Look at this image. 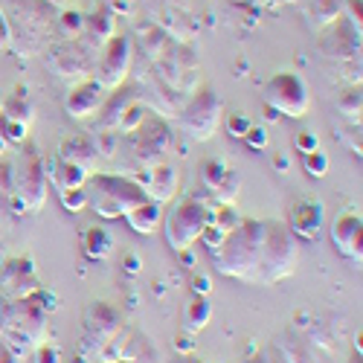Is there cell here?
Listing matches in <instances>:
<instances>
[{
	"instance_id": "cell-1",
	"label": "cell",
	"mask_w": 363,
	"mask_h": 363,
	"mask_svg": "<svg viewBox=\"0 0 363 363\" xmlns=\"http://www.w3.org/2000/svg\"><path fill=\"white\" fill-rule=\"evenodd\" d=\"M6 21L12 26V47L21 55L44 52L55 41L58 9L47 0H6Z\"/></svg>"
},
{
	"instance_id": "cell-2",
	"label": "cell",
	"mask_w": 363,
	"mask_h": 363,
	"mask_svg": "<svg viewBox=\"0 0 363 363\" xmlns=\"http://www.w3.org/2000/svg\"><path fill=\"white\" fill-rule=\"evenodd\" d=\"M47 340V311L38 306L35 294L26 299L0 296V343L18 357L38 349Z\"/></svg>"
},
{
	"instance_id": "cell-3",
	"label": "cell",
	"mask_w": 363,
	"mask_h": 363,
	"mask_svg": "<svg viewBox=\"0 0 363 363\" xmlns=\"http://www.w3.org/2000/svg\"><path fill=\"white\" fill-rule=\"evenodd\" d=\"M262 233H264V221L245 218L224 235V241L213 250V264L221 277L238 279V282H253V270H256L259 247H262Z\"/></svg>"
},
{
	"instance_id": "cell-4",
	"label": "cell",
	"mask_w": 363,
	"mask_h": 363,
	"mask_svg": "<svg viewBox=\"0 0 363 363\" xmlns=\"http://www.w3.org/2000/svg\"><path fill=\"white\" fill-rule=\"evenodd\" d=\"M299 264V245L296 235L288 230L285 221L267 218L264 233H262V247H259V262L253 270V282L259 285H274L288 279Z\"/></svg>"
},
{
	"instance_id": "cell-5",
	"label": "cell",
	"mask_w": 363,
	"mask_h": 363,
	"mask_svg": "<svg viewBox=\"0 0 363 363\" xmlns=\"http://www.w3.org/2000/svg\"><path fill=\"white\" fill-rule=\"evenodd\" d=\"M87 206H94V213L102 218H123L131 209L148 201L140 180L125 177V174H90L87 177Z\"/></svg>"
},
{
	"instance_id": "cell-6",
	"label": "cell",
	"mask_w": 363,
	"mask_h": 363,
	"mask_svg": "<svg viewBox=\"0 0 363 363\" xmlns=\"http://www.w3.org/2000/svg\"><path fill=\"white\" fill-rule=\"evenodd\" d=\"M317 35H320L317 52L325 62V67L331 73L340 70L337 82L360 84V33H354V29L349 26V21L340 18Z\"/></svg>"
},
{
	"instance_id": "cell-7",
	"label": "cell",
	"mask_w": 363,
	"mask_h": 363,
	"mask_svg": "<svg viewBox=\"0 0 363 363\" xmlns=\"http://www.w3.org/2000/svg\"><path fill=\"white\" fill-rule=\"evenodd\" d=\"M125 140H128L125 145H128L134 166L143 172L155 169L160 163H169L174 155V131L166 123V116H160L155 111H151L131 134H125Z\"/></svg>"
},
{
	"instance_id": "cell-8",
	"label": "cell",
	"mask_w": 363,
	"mask_h": 363,
	"mask_svg": "<svg viewBox=\"0 0 363 363\" xmlns=\"http://www.w3.org/2000/svg\"><path fill=\"white\" fill-rule=\"evenodd\" d=\"M224 116V102L213 87H198L192 96H186V102L177 111V125L192 143H206L213 140V134L221 125Z\"/></svg>"
},
{
	"instance_id": "cell-9",
	"label": "cell",
	"mask_w": 363,
	"mask_h": 363,
	"mask_svg": "<svg viewBox=\"0 0 363 363\" xmlns=\"http://www.w3.org/2000/svg\"><path fill=\"white\" fill-rule=\"evenodd\" d=\"M99 50L90 47L82 35L79 38H55L44 50V62L52 76L67 79V82H84L94 79Z\"/></svg>"
},
{
	"instance_id": "cell-10",
	"label": "cell",
	"mask_w": 363,
	"mask_h": 363,
	"mask_svg": "<svg viewBox=\"0 0 363 363\" xmlns=\"http://www.w3.org/2000/svg\"><path fill=\"white\" fill-rule=\"evenodd\" d=\"M209 221V206L198 198H180L163 216V235L172 250H189L201 238V230Z\"/></svg>"
},
{
	"instance_id": "cell-11",
	"label": "cell",
	"mask_w": 363,
	"mask_h": 363,
	"mask_svg": "<svg viewBox=\"0 0 363 363\" xmlns=\"http://www.w3.org/2000/svg\"><path fill=\"white\" fill-rule=\"evenodd\" d=\"M47 169L44 160L35 155V151H21L18 163H12V192L18 195L23 213H38V209L47 203Z\"/></svg>"
},
{
	"instance_id": "cell-12",
	"label": "cell",
	"mask_w": 363,
	"mask_h": 363,
	"mask_svg": "<svg viewBox=\"0 0 363 363\" xmlns=\"http://www.w3.org/2000/svg\"><path fill=\"white\" fill-rule=\"evenodd\" d=\"M123 325H125V314L119 311L113 302L94 299L84 308V331H82V340H79V352L87 357L99 354Z\"/></svg>"
},
{
	"instance_id": "cell-13",
	"label": "cell",
	"mask_w": 363,
	"mask_h": 363,
	"mask_svg": "<svg viewBox=\"0 0 363 363\" xmlns=\"http://www.w3.org/2000/svg\"><path fill=\"white\" fill-rule=\"evenodd\" d=\"M264 105L288 119H302L311 111V96L302 76L282 70L264 82Z\"/></svg>"
},
{
	"instance_id": "cell-14",
	"label": "cell",
	"mask_w": 363,
	"mask_h": 363,
	"mask_svg": "<svg viewBox=\"0 0 363 363\" xmlns=\"http://www.w3.org/2000/svg\"><path fill=\"white\" fill-rule=\"evenodd\" d=\"M131 65H134V41L128 35H113L99 58H96V70H94V79L105 87V90H113L119 84H125L128 73H131Z\"/></svg>"
},
{
	"instance_id": "cell-15",
	"label": "cell",
	"mask_w": 363,
	"mask_h": 363,
	"mask_svg": "<svg viewBox=\"0 0 363 363\" xmlns=\"http://www.w3.org/2000/svg\"><path fill=\"white\" fill-rule=\"evenodd\" d=\"M41 282L35 277V262L29 256H12L0 267V296L4 299H26L38 294Z\"/></svg>"
},
{
	"instance_id": "cell-16",
	"label": "cell",
	"mask_w": 363,
	"mask_h": 363,
	"mask_svg": "<svg viewBox=\"0 0 363 363\" xmlns=\"http://www.w3.org/2000/svg\"><path fill=\"white\" fill-rule=\"evenodd\" d=\"M105 96H108V90L96 79L76 82L70 87V94L65 96V111H67L70 119H90V116L99 113Z\"/></svg>"
},
{
	"instance_id": "cell-17",
	"label": "cell",
	"mask_w": 363,
	"mask_h": 363,
	"mask_svg": "<svg viewBox=\"0 0 363 363\" xmlns=\"http://www.w3.org/2000/svg\"><path fill=\"white\" fill-rule=\"evenodd\" d=\"M331 245H335L349 262L360 267L363 262V221L357 213H343L335 224H331Z\"/></svg>"
},
{
	"instance_id": "cell-18",
	"label": "cell",
	"mask_w": 363,
	"mask_h": 363,
	"mask_svg": "<svg viewBox=\"0 0 363 363\" xmlns=\"http://www.w3.org/2000/svg\"><path fill=\"white\" fill-rule=\"evenodd\" d=\"M143 189L148 195V201H155V203H169L177 189H180V169L169 160V163H160L155 169H148L145 172V180H143Z\"/></svg>"
},
{
	"instance_id": "cell-19",
	"label": "cell",
	"mask_w": 363,
	"mask_h": 363,
	"mask_svg": "<svg viewBox=\"0 0 363 363\" xmlns=\"http://www.w3.org/2000/svg\"><path fill=\"white\" fill-rule=\"evenodd\" d=\"M288 230L296 235V238H308L314 241L323 230V206L317 201H308V198H302L291 206V213H288Z\"/></svg>"
},
{
	"instance_id": "cell-20",
	"label": "cell",
	"mask_w": 363,
	"mask_h": 363,
	"mask_svg": "<svg viewBox=\"0 0 363 363\" xmlns=\"http://www.w3.org/2000/svg\"><path fill=\"white\" fill-rule=\"evenodd\" d=\"M137 99H140V94H137L134 84H119V87H113V94L105 96V102H102V108H99V123H96L94 131H116L119 116H123L125 108H128L131 102H137Z\"/></svg>"
},
{
	"instance_id": "cell-21",
	"label": "cell",
	"mask_w": 363,
	"mask_h": 363,
	"mask_svg": "<svg viewBox=\"0 0 363 363\" xmlns=\"http://www.w3.org/2000/svg\"><path fill=\"white\" fill-rule=\"evenodd\" d=\"M58 160L76 163V166H82V169H87L90 174H94V169H96V163L102 157H99V151L94 145V137L90 134H76V137H67L62 145H58Z\"/></svg>"
},
{
	"instance_id": "cell-22",
	"label": "cell",
	"mask_w": 363,
	"mask_h": 363,
	"mask_svg": "<svg viewBox=\"0 0 363 363\" xmlns=\"http://www.w3.org/2000/svg\"><path fill=\"white\" fill-rule=\"evenodd\" d=\"M299 9L311 33H323V29L343 18V0H302Z\"/></svg>"
},
{
	"instance_id": "cell-23",
	"label": "cell",
	"mask_w": 363,
	"mask_h": 363,
	"mask_svg": "<svg viewBox=\"0 0 363 363\" xmlns=\"http://www.w3.org/2000/svg\"><path fill=\"white\" fill-rule=\"evenodd\" d=\"M113 12L108 9V6H102V9H96L94 15H84V29H82V38L94 47V50H99L102 52V47L116 35L113 33Z\"/></svg>"
},
{
	"instance_id": "cell-24",
	"label": "cell",
	"mask_w": 363,
	"mask_h": 363,
	"mask_svg": "<svg viewBox=\"0 0 363 363\" xmlns=\"http://www.w3.org/2000/svg\"><path fill=\"white\" fill-rule=\"evenodd\" d=\"M44 169H47V180H52L58 192L73 189V186H84L87 177H90L87 169H82L76 163H65V160H50V166H44Z\"/></svg>"
},
{
	"instance_id": "cell-25",
	"label": "cell",
	"mask_w": 363,
	"mask_h": 363,
	"mask_svg": "<svg viewBox=\"0 0 363 363\" xmlns=\"http://www.w3.org/2000/svg\"><path fill=\"white\" fill-rule=\"evenodd\" d=\"M140 47L148 55V62L155 65L157 58H163L174 47V41H172V35L166 33V29H160L157 23H148V26L140 29Z\"/></svg>"
},
{
	"instance_id": "cell-26",
	"label": "cell",
	"mask_w": 363,
	"mask_h": 363,
	"mask_svg": "<svg viewBox=\"0 0 363 363\" xmlns=\"http://www.w3.org/2000/svg\"><path fill=\"white\" fill-rule=\"evenodd\" d=\"M125 221L131 224L134 233L151 235V233H157V227L163 224V209H160V203H155V201H145V203H140L137 209H131V213L125 216Z\"/></svg>"
},
{
	"instance_id": "cell-27",
	"label": "cell",
	"mask_w": 363,
	"mask_h": 363,
	"mask_svg": "<svg viewBox=\"0 0 363 363\" xmlns=\"http://www.w3.org/2000/svg\"><path fill=\"white\" fill-rule=\"evenodd\" d=\"M82 250L90 262H105L113 253V235L105 227H87L82 235Z\"/></svg>"
},
{
	"instance_id": "cell-28",
	"label": "cell",
	"mask_w": 363,
	"mask_h": 363,
	"mask_svg": "<svg viewBox=\"0 0 363 363\" xmlns=\"http://www.w3.org/2000/svg\"><path fill=\"white\" fill-rule=\"evenodd\" d=\"M209 320H213V306H209V299L203 294H195L184 308V331L195 337L198 331L209 325Z\"/></svg>"
},
{
	"instance_id": "cell-29",
	"label": "cell",
	"mask_w": 363,
	"mask_h": 363,
	"mask_svg": "<svg viewBox=\"0 0 363 363\" xmlns=\"http://www.w3.org/2000/svg\"><path fill=\"white\" fill-rule=\"evenodd\" d=\"M335 108L340 116H346L349 125H360V111H363V94H360V84H346L337 99H335Z\"/></svg>"
},
{
	"instance_id": "cell-30",
	"label": "cell",
	"mask_w": 363,
	"mask_h": 363,
	"mask_svg": "<svg viewBox=\"0 0 363 363\" xmlns=\"http://www.w3.org/2000/svg\"><path fill=\"white\" fill-rule=\"evenodd\" d=\"M0 116L4 119H9V123H18V125H33L35 123V108H33V102H29L23 94H18V96H12V99H6L4 102V108H0Z\"/></svg>"
},
{
	"instance_id": "cell-31",
	"label": "cell",
	"mask_w": 363,
	"mask_h": 363,
	"mask_svg": "<svg viewBox=\"0 0 363 363\" xmlns=\"http://www.w3.org/2000/svg\"><path fill=\"white\" fill-rule=\"evenodd\" d=\"M84 29V15L76 12V9H58V18H55V38H79Z\"/></svg>"
},
{
	"instance_id": "cell-32",
	"label": "cell",
	"mask_w": 363,
	"mask_h": 363,
	"mask_svg": "<svg viewBox=\"0 0 363 363\" xmlns=\"http://www.w3.org/2000/svg\"><path fill=\"white\" fill-rule=\"evenodd\" d=\"M148 113H151V108H148V105H145L143 99L131 102V105L125 108V113H123V116H119V125H116V134H123V137H125V134H131V131H134V128H137V125L143 123V119H145Z\"/></svg>"
},
{
	"instance_id": "cell-33",
	"label": "cell",
	"mask_w": 363,
	"mask_h": 363,
	"mask_svg": "<svg viewBox=\"0 0 363 363\" xmlns=\"http://www.w3.org/2000/svg\"><path fill=\"white\" fill-rule=\"evenodd\" d=\"M227 172H230V166L224 163V160H203V166H201V180H203V186L209 189V192H216L218 186H221V180L227 177Z\"/></svg>"
},
{
	"instance_id": "cell-34",
	"label": "cell",
	"mask_w": 363,
	"mask_h": 363,
	"mask_svg": "<svg viewBox=\"0 0 363 363\" xmlns=\"http://www.w3.org/2000/svg\"><path fill=\"white\" fill-rule=\"evenodd\" d=\"M238 192H241V174L235 172V169H230L227 172V177L221 180V186L216 189V198H218V203H235V198H238Z\"/></svg>"
},
{
	"instance_id": "cell-35",
	"label": "cell",
	"mask_w": 363,
	"mask_h": 363,
	"mask_svg": "<svg viewBox=\"0 0 363 363\" xmlns=\"http://www.w3.org/2000/svg\"><path fill=\"white\" fill-rule=\"evenodd\" d=\"M90 137H94V145L99 151V157H105V160L116 157V148H119V143H123L116 131H94Z\"/></svg>"
},
{
	"instance_id": "cell-36",
	"label": "cell",
	"mask_w": 363,
	"mask_h": 363,
	"mask_svg": "<svg viewBox=\"0 0 363 363\" xmlns=\"http://www.w3.org/2000/svg\"><path fill=\"white\" fill-rule=\"evenodd\" d=\"M58 201H62V206L67 209V213H82V209H87V189L84 186H73V189H62L58 192Z\"/></svg>"
},
{
	"instance_id": "cell-37",
	"label": "cell",
	"mask_w": 363,
	"mask_h": 363,
	"mask_svg": "<svg viewBox=\"0 0 363 363\" xmlns=\"http://www.w3.org/2000/svg\"><path fill=\"white\" fill-rule=\"evenodd\" d=\"M302 166H306V172H308L311 177H325V174H328V157L323 155L320 148L308 151V155H302Z\"/></svg>"
},
{
	"instance_id": "cell-38",
	"label": "cell",
	"mask_w": 363,
	"mask_h": 363,
	"mask_svg": "<svg viewBox=\"0 0 363 363\" xmlns=\"http://www.w3.org/2000/svg\"><path fill=\"white\" fill-rule=\"evenodd\" d=\"M250 128H253V123H250L247 113H230V116H227V134H230V137L245 140V134H247Z\"/></svg>"
},
{
	"instance_id": "cell-39",
	"label": "cell",
	"mask_w": 363,
	"mask_h": 363,
	"mask_svg": "<svg viewBox=\"0 0 363 363\" xmlns=\"http://www.w3.org/2000/svg\"><path fill=\"white\" fill-rule=\"evenodd\" d=\"M343 18L349 21V26L354 33H363V6L360 0H343Z\"/></svg>"
},
{
	"instance_id": "cell-40",
	"label": "cell",
	"mask_w": 363,
	"mask_h": 363,
	"mask_svg": "<svg viewBox=\"0 0 363 363\" xmlns=\"http://www.w3.org/2000/svg\"><path fill=\"white\" fill-rule=\"evenodd\" d=\"M33 360H35V363H65V354H62V349H58L55 343H47V340H44V343L35 349Z\"/></svg>"
},
{
	"instance_id": "cell-41",
	"label": "cell",
	"mask_w": 363,
	"mask_h": 363,
	"mask_svg": "<svg viewBox=\"0 0 363 363\" xmlns=\"http://www.w3.org/2000/svg\"><path fill=\"white\" fill-rule=\"evenodd\" d=\"M279 360L277 363H311L308 357H306V349L302 346H296L294 340H288V346H279Z\"/></svg>"
},
{
	"instance_id": "cell-42",
	"label": "cell",
	"mask_w": 363,
	"mask_h": 363,
	"mask_svg": "<svg viewBox=\"0 0 363 363\" xmlns=\"http://www.w3.org/2000/svg\"><path fill=\"white\" fill-rule=\"evenodd\" d=\"M224 235H227V233H224L221 227H216L213 221H206V227L201 230V241H203V245H206L209 250H216V247L221 245V241H224Z\"/></svg>"
},
{
	"instance_id": "cell-43",
	"label": "cell",
	"mask_w": 363,
	"mask_h": 363,
	"mask_svg": "<svg viewBox=\"0 0 363 363\" xmlns=\"http://www.w3.org/2000/svg\"><path fill=\"white\" fill-rule=\"evenodd\" d=\"M294 145L302 151V155H308V151L320 148V143H317V134H314V131H299V134H296V140H294Z\"/></svg>"
},
{
	"instance_id": "cell-44",
	"label": "cell",
	"mask_w": 363,
	"mask_h": 363,
	"mask_svg": "<svg viewBox=\"0 0 363 363\" xmlns=\"http://www.w3.org/2000/svg\"><path fill=\"white\" fill-rule=\"evenodd\" d=\"M245 143H247L250 148L262 151V148H267V131H264V128H259V125H253V128L245 134Z\"/></svg>"
},
{
	"instance_id": "cell-45",
	"label": "cell",
	"mask_w": 363,
	"mask_h": 363,
	"mask_svg": "<svg viewBox=\"0 0 363 363\" xmlns=\"http://www.w3.org/2000/svg\"><path fill=\"white\" fill-rule=\"evenodd\" d=\"M9 47H12V26H9L4 9H0V52L9 50Z\"/></svg>"
},
{
	"instance_id": "cell-46",
	"label": "cell",
	"mask_w": 363,
	"mask_h": 363,
	"mask_svg": "<svg viewBox=\"0 0 363 363\" xmlns=\"http://www.w3.org/2000/svg\"><path fill=\"white\" fill-rule=\"evenodd\" d=\"M12 192V163L0 160V195H9Z\"/></svg>"
},
{
	"instance_id": "cell-47",
	"label": "cell",
	"mask_w": 363,
	"mask_h": 363,
	"mask_svg": "<svg viewBox=\"0 0 363 363\" xmlns=\"http://www.w3.org/2000/svg\"><path fill=\"white\" fill-rule=\"evenodd\" d=\"M174 346H177V352H180V354H189V352H192V346H195V340H192V335H186V331H184V335H180V337L174 340Z\"/></svg>"
},
{
	"instance_id": "cell-48",
	"label": "cell",
	"mask_w": 363,
	"mask_h": 363,
	"mask_svg": "<svg viewBox=\"0 0 363 363\" xmlns=\"http://www.w3.org/2000/svg\"><path fill=\"white\" fill-rule=\"evenodd\" d=\"M209 288H213V285H209V279H206V277H198V279L192 282V291H195V294H203V296H206V294H209Z\"/></svg>"
},
{
	"instance_id": "cell-49",
	"label": "cell",
	"mask_w": 363,
	"mask_h": 363,
	"mask_svg": "<svg viewBox=\"0 0 363 363\" xmlns=\"http://www.w3.org/2000/svg\"><path fill=\"white\" fill-rule=\"evenodd\" d=\"M0 363H21V357L12 352V349H6V346H0Z\"/></svg>"
},
{
	"instance_id": "cell-50",
	"label": "cell",
	"mask_w": 363,
	"mask_h": 363,
	"mask_svg": "<svg viewBox=\"0 0 363 363\" xmlns=\"http://www.w3.org/2000/svg\"><path fill=\"white\" fill-rule=\"evenodd\" d=\"M256 4H259V6H264V9H279V6H282L279 0H256Z\"/></svg>"
},
{
	"instance_id": "cell-51",
	"label": "cell",
	"mask_w": 363,
	"mask_h": 363,
	"mask_svg": "<svg viewBox=\"0 0 363 363\" xmlns=\"http://www.w3.org/2000/svg\"><path fill=\"white\" fill-rule=\"evenodd\" d=\"M274 163H277V172H285V169L291 166V163L285 160V155H277V160H274Z\"/></svg>"
},
{
	"instance_id": "cell-52",
	"label": "cell",
	"mask_w": 363,
	"mask_h": 363,
	"mask_svg": "<svg viewBox=\"0 0 363 363\" xmlns=\"http://www.w3.org/2000/svg\"><path fill=\"white\" fill-rule=\"evenodd\" d=\"M241 363H267V360H264V354H253V357H247V360H241Z\"/></svg>"
},
{
	"instance_id": "cell-53",
	"label": "cell",
	"mask_w": 363,
	"mask_h": 363,
	"mask_svg": "<svg viewBox=\"0 0 363 363\" xmlns=\"http://www.w3.org/2000/svg\"><path fill=\"white\" fill-rule=\"evenodd\" d=\"M67 363H87V354H82V352H79V354H73Z\"/></svg>"
},
{
	"instance_id": "cell-54",
	"label": "cell",
	"mask_w": 363,
	"mask_h": 363,
	"mask_svg": "<svg viewBox=\"0 0 363 363\" xmlns=\"http://www.w3.org/2000/svg\"><path fill=\"white\" fill-rule=\"evenodd\" d=\"M47 4H52L55 9H67V0H47Z\"/></svg>"
},
{
	"instance_id": "cell-55",
	"label": "cell",
	"mask_w": 363,
	"mask_h": 363,
	"mask_svg": "<svg viewBox=\"0 0 363 363\" xmlns=\"http://www.w3.org/2000/svg\"><path fill=\"white\" fill-rule=\"evenodd\" d=\"M279 4L285 6V4H302V0H279Z\"/></svg>"
},
{
	"instance_id": "cell-56",
	"label": "cell",
	"mask_w": 363,
	"mask_h": 363,
	"mask_svg": "<svg viewBox=\"0 0 363 363\" xmlns=\"http://www.w3.org/2000/svg\"><path fill=\"white\" fill-rule=\"evenodd\" d=\"M116 363H137V360H131V357H123V360H116Z\"/></svg>"
},
{
	"instance_id": "cell-57",
	"label": "cell",
	"mask_w": 363,
	"mask_h": 363,
	"mask_svg": "<svg viewBox=\"0 0 363 363\" xmlns=\"http://www.w3.org/2000/svg\"><path fill=\"white\" fill-rule=\"evenodd\" d=\"M352 363H360V352H357V354H354V357H352Z\"/></svg>"
},
{
	"instance_id": "cell-58",
	"label": "cell",
	"mask_w": 363,
	"mask_h": 363,
	"mask_svg": "<svg viewBox=\"0 0 363 363\" xmlns=\"http://www.w3.org/2000/svg\"><path fill=\"white\" fill-rule=\"evenodd\" d=\"M192 363H206V360H198V357H192Z\"/></svg>"
},
{
	"instance_id": "cell-59",
	"label": "cell",
	"mask_w": 363,
	"mask_h": 363,
	"mask_svg": "<svg viewBox=\"0 0 363 363\" xmlns=\"http://www.w3.org/2000/svg\"><path fill=\"white\" fill-rule=\"evenodd\" d=\"M0 108H4V94H0Z\"/></svg>"
}]
</instances>
